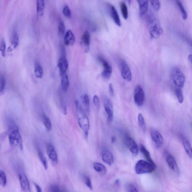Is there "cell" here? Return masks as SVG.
I'll return each mask as SVG.
<instances>
[{
    "mask_svg": "<svg viewBox=\"0 0 192 192\" xmlns=\"http://www.w3.org/2000/svg\"><path fill=\"white\" fill-rule=\"evenodd\" d=\"M58 29L59 34L61 35H63L65 32V25L62 19H59V20L58 25Z\"/></svg>",
    "mask_w": 192,
    "mask_h": 192,
    "instance_id": "37",
    "label": "cell"
},
{
    "mask_svg": "<svg viewBox=\"0 0 192 192\" xmlns=\"http://www.w3.org/2000/svg\"><path fill=\"white\" fill-rule=\"evenodd\" d=\"M188 60H189L190 62L192 63V55L191 54H190L188 56Z\"/></svg>",
    "mask_w": 192,
    "mask_h": 192,
    "instance_id": "49",
    "label": "cell"
},
{
    "mask_svg": "<svg viewBox=\"0 0 192 192\" xmlns=\"http://www.w3.org/2000/svg\"><path fill=\"white\" fill-rule=\"evenodd\" d=\"M90 43V36L89 33L87 31H86L83 33L81 38V43L86 51H88L89 49Z\"/></svg>",
    "mask_w": 192,
    "mask_h": 192,
    "instance_id": "17",
    "label": "cell"
},
{
    "mask_svg": "<svg viewBox=\"0 0 192 192\" xmlns=\"http://www.w3.org/2000/svg\"><path fill=\"white\" fill-rule=\"evenodd\" d=\"M134 99L135 103L139 107H141L145 102V92L142 87L139 85H137L135 87L134 91Z\"/></svg>",
    "mask_w": 192,
    "mask_h": 192,
    "instance_id": "6",
    "label": "cell"
},
{
    "mask_svg": "<svg viewBox=\"0 0 192 192\" xmlns=\"http://www.w3.org/2000/svg\"><path fill=\"white\" fill-rule=\"evenodd\" d=\"M120 6L122 16L124 19L126 20L128 19V9L127 5L125 2L122 1L120 2Z\"/></svg>",
    "mask_w": 192,
    "mask_h": 192,
    "instance_id": "32",
    "label": "cell"
},
{
    "mask_svg": "<svg viewBox=\"0 0 192 192\" xmlns=\"http://www.w3.org/2000/svg\"><path fill=\"white\" fill-rule=\"evenodd\" d=\"M0 148H1V145H0Z\"/></svg>",
    "mask_w": 192,
    "mask_h": 192,
    "instance_id": "51",
    "label": "cell"
},
{
    "mask_svg": "<svg viewBox=\"0 0 192 192\" xmlns=\"http://www.w3.org/2000/svg\"><path fill=\"white\" fill-rule=\"evenodd\" d=\"M11 43L14 49L17 47L19 44V37L17 31H14L13 33L11 38Z\"/></svg>",
    "mask_w": 192,
    "mask_h": 192,
    "instance_id": "30",
    "label": "cell"
},
{
    "mask_svg": "<svg viewBox=\"0 0 192 192\" xmlns=\"http://www.w3.org/2000/svg\"><path fill=\"white\" fill-rule=\"evenodd\" d=\"M150 136L157 149L161 148L163 146L164 140L163 136L158 131L152 129L150 131Z\"/></svg>",
    "mask_w": 192,
    "mask_h": 192,
    "instance_id": "10",
    "label": "cell"
},
{
    "mask_svg": "<svg viewBox=\"0 0 192 192\" xmlns=\"http://www.w3.org/2000/svg\"><path fill=\"white\" fill-rule=\"evenodd\" d=\"M76 39L73 33L71 30H68L65 35L64 44L67 46H72L75 42Z\"/></svg>",
    "mask_w": 192,
    "mask_h": 192,
    "instance_id": "18",
    "label": "cell"
},
{
    "mask_svg": "<svg viewBox=\"0 0 192 192\" xmlns=\"http://www.w3.org/2000/svg\"><path fill=\"white\" fill-rule=\"evenodd\" d=\"M165 159L170 168L177 173H179V169L174 157L171 154L167 152L165 154Z\"/></svg>",
    "mask_w": 192,
    "mask_h": 192,
    "instance_id": "13",
    "label": "cell"
},
{
    "mask_svg": "<svg viewBox=\"0 0 192 192\" xmlns=\"http://www.w3.org/2000/svg\"><path fill=\"white\" fill-rule=\"evenodd\" d=\"M120 67L121 73L123 78L128 82L131 80L132 78L131 71L125 61L124 60L120 61Z\"/></svg>",
    "mask_w": 192,
    "mask_h": 192,
    "instance_id": "11",
    "label": "cell"
},
{
    "mask_svg": "<svg viewBox=\"0 0 192 192\" xmlns=\"http://www.w3.org/2000/svg\"><path fill=\"white\" fill-rule=\"evenodd\" d=\"M6 42L4 39H2L0 41V52H1L2 55L4 57L6 56Z\"/></svg>",
    "mask_w": 192,
    "mask_h": 192,
    "instance_id": "38",
    "label": "cell"
},
{
    "mask_svg": "<svg viewBox=\"0 0 192 192\" xmlns=\"http://www.w3.org/2000/svg\"><path fill=\"white\" fill-rule=\"evenodd\" d=\"M175 93H176L179 102L180 103H183V96L181 89L176 87L175 89Z\"/></svg>",
    "mask_w": 192,
    "mask_h": 192,
    "instance_id": "36",
    "label": "cell"
},
{
    "mask_svg": "<svg viewBox=\"0 0 192 192\" xmlns=\"http://www.w3.org/2000/svg\"><path fill=\"white\" fill-rule=\"evenodd\" d=\"M9 139L11 145L18 147L21 150H23L22 137L19 128L13 122H11L9 126Z\"/></svg>",
    "mask_w": 192,
    "mask_h": 192,
    "instance_id": "2",
    "label": "cell"
},
{
    "mask_svg": "<svg viewBox=\"0 0 192 192\" xmlns=\"http://www.w3.org/2000/svg\"><path fill=\"white\" fill-rule=\"evenodd\" d=\"M83 179L84 183L90 189V190L93 189V186L91 180L88 176L87 175H84L83 177Z\"/></svg>",
    "mask_w": 192,
    "mask_h": 192,
    "instance_id": "39",
    "label": "cell"
},
{
    "mask_svg": "<svg viewBox=\"0 0 192 192\" xmlns=\"http://www.w3.org/2000/svg\"><path fill=\"white\" fill-rule=\"evenodd\" d=\"M93 102L94 105L98 109L100 108V101L99 98L97 95H95L94 96L93 98Z\"/></svg>",
    "mask_w": 192,
    "mask_h": 192,
    "instance_id": "42",
    "label": "cell"
},
{
    "mask_svg": "<svg viewBox=\"0 0 192 192\" xmlns=\"http://www.w3.org/2000/svg\"><path fill=\"white\" fill-rule=\"evenodd\" d=\"M111 140L112 143L113 144L115 143L116 141V137L114 136H112Z\"/></svg>",
    "mask_w": 192,
    "mask_h": 192,
    "instance_id": "48",
    "label": "cell"
},
{
    "mask_svg": "<svg viewBox=\"0 0 192 192\" xmlns=\"http://www.w3.org/2000/svg\"><path fill=\"white\" fill-rule=\"evenodd\" d=\"M34 186H35L36 192H42V190L39 185L36 183H34Z\"/></svg>",
    "mask_w": 192,
    "mask_h": 192,
    "instance_id": "47",
    "label": "cell"
},
{
    "mask_svg": "<svg viewBox=\"0 0 192 192\" xmlns=\"http://www.w3.org/2000/svg\"><path fill=\"white\" fill-rule=\"evenodd\" d=\"M129 192H138L136 187L133 184H130L129 186Z\"/></svg>",
    "mask_w": 192,
    "mask_h": 192,
    "instance_id": "46",
    "label": "cell"
},
{
    "mask_svg": "<svg viewBox=\"0 0 192 192\" xmlns=\"http://www.w3.org/2000/svg\"><path fill=\"white\" fill-rule=\"evenodd\" d=\"M109 93L112 97H113L114 95V90L112 84L111 83L109 84Z\"/></svg>",
    "mask_w": 192,
    "mask_h": 192,
    "instance_id": "45",
    "label": "cell"
},
{
    "mask_svg": "<svg viewBox=\"0 0 192 192\" xmlns=\"http://www.w3.org/2000/svg\"><path fill=\"white\" fill-rule=\"evenodd\" d=\"M172 78L176 87L181 88L184 87L185 79V76L180 69L175 68L172 72Z\"/></svg>",
    "mask_w": 192,
    "mask_h": 192,
    "instance_id": "5",
    "label": "cell"
},
{
    "mask_svg": "<svg viewBox=\"0 0 192 192\" xmlns=\"http://www.w3.org/2000/svg\"><path fill=\"white\" fill-rule=\"evenodd\" d=\"M21 188L24 192H31L29 180L25 173L22 170H20L18 174Z\"/></svg>",
    "mask_w": 192,
    "mask_h": 192,
    "instance_id": "8",
    "label": "cell"
},
{
    "mask_svg": "<svg viewBox=\"0 0 192 192\" xmlns=\"http://www.w3.org/2000/svg\"><path fill=\"white\" fill-rule=\"evenodd\" d=\"M38 155L40 159L41 163H42L45 169L47 170L48 168V164L47 159L43 152L40 149L38 150Z\"/></svg>",
    "mask_w": 192,
    "mask_h": 192,
    "instance_id": "31",
    "label": "cell"
},
{
    "mask_svg": "<svg viewBox=\"0 0 192 192\" xmlns=\"http://www.w3.org/2000/svg\"><path fill=\"white\" fill-rule=\"evenodd\" d=\"M42 120L45 127L48 131H50L52 129V124L50 119L45 114L42 115Z\"/></svg>",
    "mask_w": 192,
    "mask_h": 192,
    "instance_id": "28",
    "label": "cell"
},
{
    "mask_svg": "<svg viewBox=\"0 0 192 192\" xmlns=\"http://www.w3.org/2000/svg\"><path fill=\"white\" fill-rule=\"evenodd\" d=\"M149 31L150 36L153 39H158L163 34V29L159 21L153 17L150 18L149 20Z\"/></svg>",
    "mask_w": 192,
    "mask_h": 192,
    "instance_id": "3",
    "label": "cell"
},
{
    "mask_svg": "<svg viewBox=\"0 0 192 192\" xmlns=\"http://www.w3.org/2000/svg\"><path fill=\"white\" fill-rule=\"evenodd\" d=\"M6 79L3 75H0V96L4 94L6 86Z\"/></svg>",
    "mask_w": 192,
    "mask_h": 192,
    "instance_id": "34",
    "label": "cell"
},
{
    "mask_svg": "<svg viewBox=\"0 0 192 192\" xmlns=\"http://www.w3.org/2000/svg\"><path fill=\"white\" fill-rule=\"evenodd\" d=\"M61 87L62 90L64 92L67 91L69 86V82L68 76L67 72L61 75Z\"/></svg>",
    "mask_w": 192,
    "mask_h": 192,
    "instance_id": "20",
    "label": "cell"
},
{
    "mask_svg": "<svg viewBox=\"0 0 192 192\" xmlns=\"http://www.w3.org/2000/svg\"><path fill=\"white\" fill-rule=\"evenodd\" d=\"M109 6H110L111 16L114 22L117 26H120L121 25V23L120 16H119L116 8L112 5H109Z\"/></svg>",
    "mask_w": 192,
    "mask_h": 192,
    "instance_id": "19",
    "label": "cell"
},
{
    "mask_svg": "<svg viewBox=\"0 0 192 192\" xmlns=\"http://www.w3.org/2000/svg\"><path fill=\"white\" fill-rule=\"evenodd\" d=\"M183 146L187 154L190 158H192V147L191 143L186 138H183Z\"/></svg>",
    "mask_w": 192,
    "mask_h": 192,
    "instance_id": "25",
    "label": "cell"
},
{
    "mask_svg": "<svg viewBox=\"0 0 192 192\" xmlns=\"http://www.w3.org/2000/svg\"><path fill=\"white\" fill-rule=\"evenodd\" d=\"M7 184V178L4 172L0 170V185L5 187Z\"/></svg>",
    "mask_w": 192,
    "mask_h": 192,
    "instance_id": "35",
    "label": "cell"
},
{
    "mask_svg": "<svg viewBox=\"0 0 192 192\" xmlns=\"http://www.w3.org/2000/svg\"><path fill=\"white\" fill-rule=\"evenodd\" d=\"M102 157L103 161L107 165H112L114 163L113 155L108 149H105L102 151Z\"/></svg>",
    "mask_w": 192,
    "mask_h": 192,
    "instance_id": "15",
    "label": "cell"
},
{
    "mask_svg": "<svg viewBox=\"0 0 192 192\" xmlns=\"http://www.w3.org/2000/svg\"><path fill=\"white\" fill-rule=\"evenodd\" d=\"M150 4L153 9L156 11L159 10L160 9L161 5L160 1H150Z\"/></svg>",
    "mask_w": 192,
    "mask_h": 192,
    "instance_id": "40",
    "label": "cell"
},
{
    "mask_svg": "<svg viewBox=\"0 0 192 192\" xmlns=\"http://www.w3.org/2000/svg\"><path fill=\"white\" fill-rule=\"evenodd\" d=\"M44 8L45 2L43 0L36 1V11L39 16H43L44 14Z\"/></svg>",
    "mask_w": 192,
    "mask_h": 192,
    "instance_id": "27",
    "label": "cell"
},
{
    "mask_svg": "<svg viewBox=\"0 0 192 192\" xmlns=\"http://www.w3.org/2000/svg\"><path fill=\"white\" fill-rule=\"evenodd\" d=\"M138 122L139 126L141 129L143 133H145L146 131V125L145 118L141 113L138 114Z\"/></svg>",
    "mask_w": 192,
    "mask_h": 192,
    "instance_id": "29",
    "label": "cell"
},
{
    "mask_svg": "<svg viewBox=\"0 0 192 192\" xmlns=\"http://www.w3.org/2000/svg\"><path fill=\"white\" fill-rule=\"evenodd\" d=\"M47 152L48 157L50 159L53 164L57 165L58 162V158L55 148L52 144H48L47 146Z\"/></svg>",
    "mask_w": 192,
    "mask_h": 192,
    "instance_id": "12",
    "label": "cell"
},
{
    "mask_svg": "<svg viewBox=\"0 0 192 192\" xmlns=\"http://www.w3.org/2000/svg\"><path fill=\"white\" fill-rule=\"evenodd\" d=\"M50 190V192H61L59 186L55 184L51 185Z\"/></svg>",
    "mask_w": 192,
    "mask_h": 192,
    "instance_id": "44",
    "label": "cell"
},
{
    "mask_svg": "<svg viewBox=\"0 0 192 192\" xmlns=\"http://www.w3.org/2000/svg\"><path fill=\"white\" fill-rule=\"evenodd\" d=\"M57 67L60 72V75L66 73L68 68V63L65 56H62L58 61Z\"/></svg>",
    "mask_w": 192,
    "mask_h": 192,
    "instance_id": "16",
    "label": "cell"
},
{
    "mask_svg": "<svg viewBox=\"0 0 192 192\" xmlns=\"http://www.w3.org/2000/svg\"><path fill=\"white\" fill-rule=\"evenodd\" d=\"M82 101L86 112L87 113H89L90 111V102L88 95L87 94L83 95Z\"/></svg>",
    "mask_w": 192,
    "mask_h": 192,
    "instance_id": "24",
    "label": "cell"
},
{
    "mask_svg": "<svg viewBox=\"0 0 192 192\" xmlns=\"http://www.w3.org/2000/svg\"><path fill=\"white\" fill-rule=\"evenodd\" d=\"M61 192H65L64 191H61Z\"/></svg>",
    "mask_w": 192,
    "mask_h": 192,
    "instance_id": "50",
    "label": "cell"
},
{
    "mask_svg": "<svg viewBox=\"0 0 192 192\" xmlns=\"http://www.w3.org/2000/svg\"><path fill=\"white\" fill-rule=\"evenodd\" d=\"M156 166L143 160H140L135 165V172L138 175L151 173L155 171Z\"/></svg>",
    "mask_w": 192,
    "mask_h": 192,
    "instance_id": "4",
    "label": "cell"
},
{
    "mask_svg": "<svg viewBox=\"0 0 192 192\" xmlns=\"http://www.w3.org/2000/svg\"><path fill=\"white\" fill-rule=\"evenodd\" d=\"M63 13L64 15L67 18H69L72 17V11L68 6H64L63 9Z\"/></svg>",
    "mask_w": 192,
    "mask_h": 192,
    "instance_id": "41",
    "label": "cell"
},
{
    "mask_svg": "<svg viewBox=\"0 0 192 192\" xmlns=\"http://www.w3.org/2000/svg\"><path fill=\"white\" fill-rule=\"evenodd\" d=\"M98 61L102 64L104 68L103 71L102 73V77L105 79H109L111 76L112 73V66L109 63L102 57H99Z\"/></svg>",
    "mask_w": 192,
    "mask_h": 192,
    "instance_id": "9",
    "label": "cell"
},
{
    "mask_svg": "<svg viewBox=\"0 0 192 192\" xmlns=\"http://www.w3.org/2000/svg\"><path fill=\"white\" fill-rule=\"evenodd\" d=\"M125 143L127 147L132 154L134 156H137L138 154V149L135 141L131 137H128L126 138Z\"/></svg>",
    "mask_w": 192,
    "mask_h": 192,
    "instance_id": "14",
    "label": "cell"
},
{
    "mask_svg": "<svg viewBox=\"0 0 192 192\" xmlns=\"http://www.w3.org/2000/svg\"><path fill=\"white\" fill-rule=\"evenodd\" d=\"M176 3L178 5L179 8L181 12V14L183 19L185 20L188 17V14L186 11L185 10L184 6L182 4V3L180 1H176Z\"/></svg>",
    "mask_w": 192,
    "mask_h": 192,
    "instance_id": "33",
    "label": "cell"
},
{
    "mask_svg": "<svg viewBox=\"0 0 192 192\" xmlns=\"http://www.w3.org/2000/svg\"><path fill=\"white\" fill-rule=\"evenodd\" d=\"M139 6L140 15L141 16H143L148 11L149 3L147 1H137Z\"/></svg>",
    "mask_w": 192,
    "mask_h": 192,
    "instance_id": "21",
    "label": "cell"
},
{
    "mask_svg": "<svg viewBox=\"0 0 192 192\" xmlns=\"http://www.w3.org/2000/svg\"><path fill=\"white\" fill-rule=\"evenodd\" d=\"M75 104L79 127L83 131L85 137L87 138L90 128L89 119L79 101H76Z\"/></svg>",
    "mask_w": 192,
    "mask_h": 192,
    "instance_id": "1",
    "label": "cell"
},
{
    "mask_svg": "<svg viewBox=\"0 0 192 192\" xmlns=\"http://www.w3.org/2000/svg\"><path fill=\"white\" fill-rule=\"evenodd\" d=\"M93 167L95 171L102 175H105L107 169L102 164L95 162L93 164Z\"/></svg>",
    "mask_w": 192,
    "mask_h": 192,
    "instance_id": "26",
    "label": "cell"
},
{
    "mask_svg": "<svg viewBox=\"0 0 192 192\" xmlns=\"http://www.w3.org/2000/svg\"><path fill=\"white\" fill-rule=\"evenodd\" d=\"M61 110L62 112V113L64 114V115H67V105H66L64 100H63L62 99H61Z\"/></svg>",
    "mask_w": 192,
    "mask_h": 192,
    "instance_id": "43",
    "label": "cell"
},
{
    "mask_svg": "<svg viewBox=\"0 0 192 192\" xmlns=\"http://www.w3.org/2000/svg\"><path fill=\"white\" fill-rule=\"evenodd\" d=\"M34 73L38 78H41L43 74V70L42 66L37 61H35L34 64Z\"/></svg>",
    "mask_w": 192,
    "mask_h": 192,
    "instance_id": "23",
    "label": "cell"
},
{
    "mask_svg": "<svg viewBox=\"0 0 192 192\" xmlns=\"http://www.w3.org/2000/svg\"><path fill=\"white\" fill-rule=\"evenodd\" d=\"M140 150L142 154L145 157V158L148 161L149 163L151 164H152L154 165L155 166H156L153 160L152 159L150 152L148 151V150H147L146 148H145V147L144 146V145H140Z\"/></svg>",
    "mask_w": 192,
    "mask_h": 192,
    "instance_id": "22",
    "label": "cell"
},
{
    "mask_svg": "<svg viewBox=\"0 0 192 192\" xmlns=\"http://www.w3.org/2000/svg\"><path fill=\"white\" fill-rule=\"evenodd\" d=\"M104 109L107 115V124L108 125H110L113 121L114 111L112 102L108 97L104 98Z\"/></svg>",
    "mask_w": 192,
    "mask_h": 192,
    "instance_id": "7",
    "label": "cell"
}]
</instances>
